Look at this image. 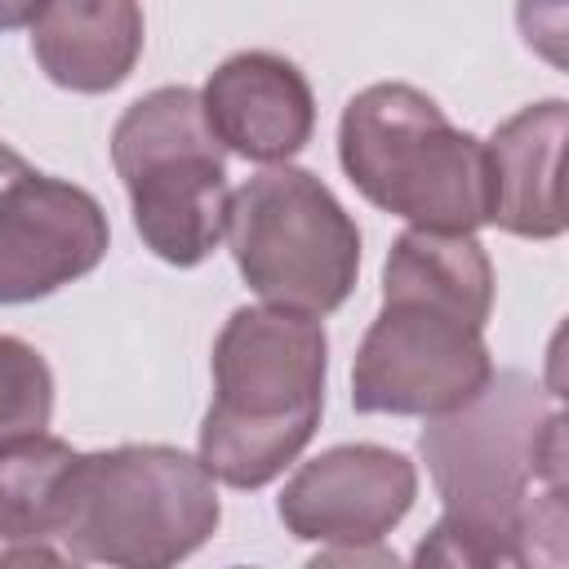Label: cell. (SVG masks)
Returning a JSON list of instances; mask_svg holds the SVG:
<instances>
[{
	"mask_svg": "<svg viewBox=\"0 0 569 569\" xmlns=\"http://www.w3.org/2000/svg\"><path fill=\"white\" fill-rule=\"evenodd\" d=\"M49 413H53V373L44 356L22 338L0 333V445L44 431Z\"/></svg>",
	"mask_w": 569,
	"mask_h": 569,
	"instance_id": "15",
	"label": "cell"
},
{
	"mask_svg": "<svg viewBox=\"0 0 569 569\" xmlns=\"http://www.w3.org/2000/svg\"><path fill=\"white\" fill-rule=\"evenodd\" d=\"M102 204L0 142V302H36L107 258Z\"/></svg>",
	"mask_w": 569,
	"mask_h": 569,
	"instance_id": "8",
	"label": "cell"
},
{
	"mask_svg": "<svg viewBox=\"0 0 569 569\" xmlns=\"http://www.w3.org/2000/svg\"><path fill=\"white\" fill-rule=\"evenodd\" d=\"M53 542H0V569H71Z\"/></svg>",
	"mask_w": 569,
	"mask_h": 569,
	"instance_id": "17",
	"label": "cell"
},
{
	"mask_svg": "<svg viewBox=\"0 0 569 569\" xmlns=\"http://www.w3.org/2000/svg\"><path fill=\"white\" fill-rule=\"evenodd\" d=\"M200 111L218 147L267 169L298 156L316 129V98L307 76L267 49L231 53L204 80Z\"/></svg>",
	"mask_w": 569,
	"mask_h": 569,
	"instance_id": "10",
	"label": "cell"
},
{
	"mask_svg": "<svg viewBox=\"0 0 569 569\" xmlns=\"http://www.w3.org/2000/svg\"><path fill=\"white\" fill-rule=\"evenodd\" d=\"M409 569H529V556L520 533L445 511L431 533L413 547Z\"/></svg>",
	"mask_w": 569,
	"mask_h": 569,
	"instance_id": "14",
	"label": "cell"
},
{
	"mask_svg": "<svg viewBox=\"0 0 569 569\" xmlns=\"http://www.w3.org/2000/svg\"><path fill=\"white\" fill-rule=\"evenodd\" d=\"M422 458L449 516L520 533L529 498L560 489L565 418L529 373L502 369L471 405L427 422Z\"/></svg>",
	"mask_w": 569,
	"mask_h": 569,
	"instance_id": "4",
	"label": "cell"
},
{
	"mask_svg": "<svg viewBox=\"0 0 569 569\" xmlns=\"http://www.w3.org/2000/svg\"><path fill=\"white\" fill-rule=\"evenodd\" d=\"M76 449L58 436H18L0 445V542H58L53 493Z\"/></svg>",
	"mask_w": 569,
	"mask_h": 569,
	"instance_id": "13",
	"label": "cell"
},
{
	"mask_svg": "<svg viewBox=\"0 0 569 569\" xmlns=\"http://www.w3.org/2000/svg\"><path fill=\"white\" fill-rule=\"evenodd\" d=\"M493 373L485 320L422 293L382 289V311L356 351L351 405L360 413L445 418L471 405Z\"/></svg>",
	"mask_w": 569,
	"mask_h": 569,
	"instance_id": "7",
	"label": "cell"
},
{
	"mask_svg": "<svg viewBox=\"0 0 569 569\" xmlns=\"http://www.w3.org/2000/svg\"><path fill=\"white\" fill-rule=\"evenodd\" d=\"M329 338L320 320L240 307L213 342V405L200 422V467L231 489H262L311 440L325 409Z\"/></svg>",
	"mask_w": 569,
	"mask_h": 569,
	"instance_id": "1",
	"label": "cell"
},
{
	"mask_svg": "<svg viewBox=\"0 0 569 569\" xmlns=\"http://www.w3.org/2000/svg\"><path fill=\"white\" fill-rule=\"evenodd\" d=\"M111 164L129 191L133 227L156 258L196 267L218 249L231 187L196 89L164 84L129 102L111 129Z\"/></svg>",
	"mask_w": 569,
	"mask_h": 569,
	"instance_id": "5",
	"label": "cell"
},
{
	"mask_svg": "<svg viewBox=\"0 0 569 569\" xmlns=\"http://www.w3.org/2000/svg\"><path fill=\"white\" fill-rule=\"evenodd\" d=\"M31 53L71 93H107L129 80L142 53V9L129 0L36 4Z\"/></svg>",
	"mask_w": 569,
	"mask_h": 569,
	"instance_id": "12",
	"label": "cell"
},
{
	"mask_svg": "<svg viewBox=\"0 0 569 569\" xmlns=\"http://www.w3.org/2000/svg\"><path fill=\"white\" fill-rule=\"evenodd\" d=\"M222 236L267 307L320 320L356 289L360 231L338 196L298 164H271L236 187Z\"/></svg>",
	"mask_w": 569,
	"mask_h": 569,
	"instance_id": "6",
	"label": "cell"
},
{
	"mask_svg": "<svg viewBox=\"0 0 569 569\" xmlns=\"http://www.w3.org/2000/svg\"><path fill=\"white\" fill-rule=\"evenodd\" d=\"M71 569H80V565H71Z\"/></svg>",
	"mask_w": 569,
	"mask_h": 569,
	"instance_id": "18",
	"label": "cell"
},
{
	"mask_svg": "<svg viewBox=\"0 0 569 569\" xmlns=\"http://www.w3.org/2000/svg\"><path fill=\"white\" fill-rule=\"evenodd\" d=\"M338 160L360 196L413 231L471 236L489 222L485 142L413 84H369L338 120Z\"/></svg>",
	"mask_w": 569,
	"mask_h": 569,
	"instance_id": "3",
	"label": "cell"
},
{
	"mask_svg": "<svg viewBox=\"0 0 569 569\" xmlns=\"http://www.w3.org/2000/svg\"><path fill=\"white\" fill-rule=\"evenodd\" d=\"M418 498V471L382 445H333L302 462L284 493L280 520L302 542L360 547L391 533Z\"/></svg>",
	"mask_w": 569,
	"mask_h": 569,
	"instance_id": "9",
	"label": "cell"
},
{
	"mask_svg": "<svg viewBox=\"0 0 569 569\" xmlns=\"http://www.w3.org/2000/svg\"><path fill=\"white\" fill-rule=\"evenodd\" d=\"M302 569H405L396 551L378 547V542H360V547H329L320 556H311Z\"/></svg>",
	"mask_w": 569,
	"mask_h": 569,
	"instance_id": "16",
	"label": "cell"
},
{
	"mask_svg": "<svg viewBox=\"0 0 569 569\" xmlns=\"http://www.w3.org/2000/svg\"><path fill=\"white\" fill-rule=\"evenodd\" d=\"M218 516L200 458L169 445L76 453L53 493V538L107 569H178L213 538Z\"/></svg>",
	"mask_w": 569,
	"mask_h": 569,
	"instance_id": "2",
	"label": "cell"
},
{
	"mask_svg": "<svg viewBox=\"0 0 569 569\" xmlns=\"http://www.w3.org/2000/svg\"><path fill=\"white\" fill-rule=\"evenodd\" d=\"M569 107L560 98L520 107L511 120L493 129L485 142L489 164V222L525 236L556 240L565 231V196H560V156H565Z\"/></svg>",
	"mask_w": 569,
	"mask_h": 569,
	"instance_id": "11",
	"label": "cell"
}]
</instances>
